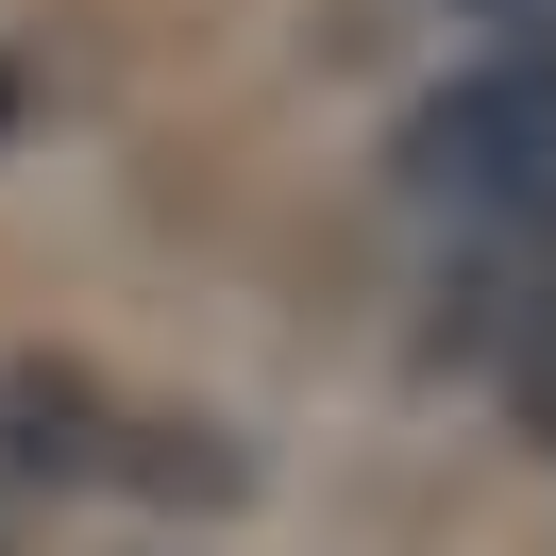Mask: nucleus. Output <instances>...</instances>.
Segmentation results:
<instances>
[{"mask_svg": "<svg viewBox=\"0 0 556 556\" xmlns=\"http://www.w3.org/2000/svg\"><path fill=\"white\" fill-rule=\"evenodd\" d=\"M540 186H556V102H540V68H472V85H439V102L405 118V203L439 219L455 253H472V237H522Z\"/></svg>", "mask_w": 556, "mask_h": 556, "instance_id": "f257e3e1", "label": "nucleus"}]
</instances>
